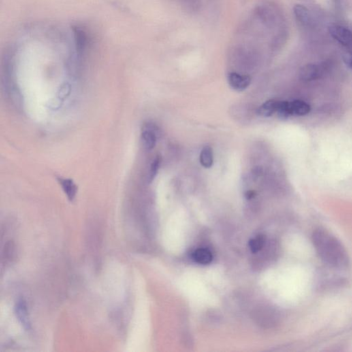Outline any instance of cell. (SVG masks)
<instances>
[{"label": "cell", "instance_id": "obj_15", "mask_svg": "<svg viewBox=\"0 0 352 352\" xmlns=\"http://www.w3.org/2000/svg\"><path fill=\"white\" fill-rule=\"evenodd\" d=\"M160 165H161V158L160 156H156L152 164H151L150 172H149V180L152 182L155 178L158 171H159Z\"/></svg>", "mask_w": 352, "mask_h": 352}, {"label": "cell", "instance_id": "obj_11", "mask_svg": "<svg viewBox=\"0 0 352 352\" xmlns=\"http://www.w3.org/2000/svg\"><path fill=\"white\" fill-rule=\"evenodd\" d=\"M199 161L204 168L209 169L214 165V152L210 146H206L201 151Z\"/></svg>", "mask_w": 352, "mask_h": 352}, {"label": "cell", "instance_id": "obj_14", "mask_svg": "<svg viewBox=\"0 0 352 352\" xmlns=\"http://www.w3.org/2000/svg\"><path fill=\"white\" fill-rule=\"evenodd\" d=\"M276 113L280 118H287L291 116V103L288 101H279L278 102Z\"/></svg>", "mask_w": 352, "mask_h": 352}, {"label": "cell", "instance_id": "obj_9", "mask_svg": "<svg viewBox=\"0 0 352 352\" xmlns=\"http://www.w3.org/2000/svg\"><path fill=\"white\" fill-rule=\"evenodd\" d=\"M192 257L195 262L199 264L206 265L212 262L213 255L212 252L206 248H198L193 252Z\"/></svg>", "mask_w": 352, "mask_h": 352}, {"label": "cell", "instance_id": "obj_16", "mask_svg": "<svg viewBox=\"0 0 352 352\" xmlns=\"http://www.w3.org/2000/svg\"><path fill=\"white\" fill-rule=\"evenodd\" d=\"M265 240L262 236H259L257 238L253 239L250 242V248L253 253H257L260 250L264 244Z\"/></svg>", "mask_w": 352, "mask_h": 352}, {"label": "cell", "instance_id": "obj_1", "mask_svg": "<svg viewBox=\"0 0 352 352\" xmlns=\"http://www.w3.org/2000/svg\"><path fill=\"white\" fill-rule=\"evenodd\" d=\"M312 243L319 257L325 264L337 270H345L349 265V257L341 242L325 229L316 230Z\"/></svg>", "mask_w": 352, "mask_h": 352}, {"label": "cell", "instance_id": "obj_5", "mask_svg": "<svg viewBox=\"0 0 352 352\" xmlns=\"http://www.w3.org/2000/svg\"><path fill=\"white\" fill-rule=\"evenodd\" d=\"M294 14L302 26H308L312 24V16L310 11L304 5H296L293 8Z\"/></svg>", "mask_w": 352, "mask_h": 352}, {"label": "cell", "instance_id": "obj_10", "mask_svg": "<svg viewBox=\"0 0 352 352\" xmlns=\"http://www.w3.org/2000/svg\"><path fill=\"white\" fill-rule=\"evenodd\" d=\"M59 184H61L62 189L63 191L66 194L67 197L71 201H73L76 196L77 187L76 184L73 182L71 179L67 178H58Z\"/></svg>", "mask_w": 352, "mask_h": 352}, {"label": "cell", "instance_id": "obj_13", "mask_svg": "<svg viewBox=\"0 0 352 352\" xmlns=\"http://www.w3.org/2000/svg\"><path fill=\"white\" fill-rule=\"evenodd\" d=\"M74 35L75 44H76L77 49L79 52H82L84 50L87 41V37L84 30L80 27L74 28Z\"/></svg>", "mask_w": 352, "mask_h": 352}, {"label": "cell", "instance_id": "obj_4", "mask_svg": "<svg viewBox=\"0 0 352 352\" xmlns=\"http://www.w3.org/2000/svg\"><path fill=\"white\" fill-rule=\"evenodd\" d=\"M229 86L233 90L242 92L250 86L251 78L248 75H242L236 73H231L228 77Z\"/></svg>", "mask_w": 352, "mask_h": 352}, {"label": "cell", "instance_id": "obj_6", "mask_svg": "<svg viewBox=\"0 0 352 352\" xmlns=\"http://www.w3.org/2000/svg\"><path fill=\"white\" fill-rule=\"evenodd\" d=\"M321 69L314 64H308L301 68L300 77L303 80L312 81L316 80L321 75Z\"/></svg>", "mask_w": 352, "mask_h": 352}, {"label": "cell", "instance_id": "obj_8", "mask_svg": "<svg viewBox=\"0 0 352 352\" xmlns=\"http://www.w3.org/2000/svg\"><path fill=\"white\" fill-rule=\"evenodd\" d=\"M278 102L276 100H269L259 107L257 114L262 117H270L277 111Z\"/></svg>", "mask_w": 352, "mask_h": 352}, {"label": "cell", "instance_id": "obj_17", "mask_svg": "<svg viewBox=\"0 0 352 352\" xmlns=\"http://www.w3.org/2000/svg\"><path fill=\"white\" fill-rule=\"evenodd\" d=\"M345 62L347 64L348 66L352 69V53L347 54L346 56Z\"/></svg>", "mask_w": 352, "mask_h": 352}, {"label": "cell", "instance_id": "obj_2", "mask_svg": "<svg viewBox=\"0 0 352 352\" xmlns=\"http://www.w3.org/2000/svg\"><path fill=\"white\" fill-rule=\"evenodd\" d=\"M329 33L333 38L345 47L352 46V32L344 26L331 25Z\"/></svg>", "mask_w": 352, "mask_h": 352}, {"label": "cell", "instance_id": "obj_7", "mask_svg": "<svg viewBox=\"0 0 352 352\" xmlns=\"http://www.w3.org/2000/svg\"><path fill=\"white\" fill-rule=\"evenodd\" d=\"M16 312L19 321L20 322L22 326L26 329H29V319H28L27 306H26L25 301L23 300L18 301L16 308Z\"/></svg>", "mask_w": 352, "mask_h": 352}, {"label": "cell", "instance_id": "obj_3", "mask_svg": "<svg viewBox=\"0 0 352 352\" xmlns=\"http://www.w3.org/2000/svg\"><path fill=\"white\" fill-rule=\"evenodd\" d=\"M158 129L154 124H147L142 131L143 146L147 150L150 151L155 148L157 142Z\"/></svg>", "mask_w": 352, "mask_h": 352}, {"label": "cell", "instance_id": "obj_12", "mask_svg": "<svg viewBox=\"0 0 352 352\" xmlns=\"http://www.w3.org/2000/svg\"><path fill=\"white\" fill-rule=\"evenodd\" d=\"M291 103V110L292 115H297V116H304L308 114L310 112V106L304 102V101H292Z\"/></svg>", "mask_w": 352, "mask_h": 352}]
</instances>
